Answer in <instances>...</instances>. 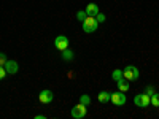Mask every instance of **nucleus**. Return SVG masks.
<instances>
[{
  "mask_svg": "<svg viewBox=\"0 0 159 119\" xmlns=\"http://www.w3.org/2000/svg\"><path fill=\"white\" fill-rule=\"evenodd\" d=\"M97 25H99V22H97V19H96L94 16H88V18L81 22V27H83V30H84L86 33L96 32V30H97Z\"/></svg>",
  "mask_w": 159,
  "mask_h": 119,
  "instance_id": "obj_1",
  "label": "nucleus"
},
{
  "mask_svg": "<svg viewBox=\"0 0 159 119\" xmlns=\"http://www.w3.org/2000/svg\"><path fill=\"white\" fill-rule=\"evenodd\" d=\"M123 76L127 79V81H135V79L140 76V72L135 65H127V67L123 70Z\"/></svg>",
  "mask_w": 159,
  "mask_h": 119,
  "instance_id": "obj_2",
  "label": "nucleus"
},
{
  "mask_svg": "<svg viewBox=\"0 0 159 119\" xmlns=\"http://www.w3.org/2000/svg\"><path fill=\"white\" fill-rule=\"evenodd\" d=\"M134 103H135V107H139V108H147L148 105H151V99H150V95L148 94H137L135 97H134Z\"/></svg>",
  "mask_w": 159,
  "mask_h": 119,
  "instance_id": "obj_3",
  "label": "nucleus"
},
{
  "mask_svg": "<svg viewBox=\"0 0 159 119\" xmlns=\"http://www.w3.org/2000/svg\"><path fill=\"white\" fill-rule=\"evenodd\" d=\"M116 107H121V105H124L126 103V94L124 92H121V90H116V92H111V99H110Z\"/></svg>",
  "mask_w": 159,
  "mask_h": 119,
  "instance_id": "obj_4",
  "label": "nucleus"
},
{
  "mask_svg": "<svg viewBox=\"0 0 159 119\" xmlns=\"http://www.w3.org/2000/svg\"><path fill=\"white\" fill-rule=\"evenodd\" d=\"M54 48L62 51V49H67L69 48V38L65 37V35H57L54 38Z\"/></svg>",
  "mask_w": 159,
  "mask_h": 119,
  "instance_id": "obj_5",
  "label": "nucleus"
},
{
  "mask_svg": "<svg viewBox=\"0 0 159 119\" xmlns=\"http://www.w3.org/2000/svg\"><path fill=\"white\" fill-rule=\"evenodd\" d=\"M84 116H86V105L78 103V105H75V107L72 108V117L81 119V117H84Z\"/></svg>",
  "mask_w": 159,
  "mask_h": 119,
  "instance_id": "obj_6",
  "label": "nucleus"
},
{
  "mask_svg": "<svg viewBox=\"0 0 159 119\" xmlns=\"http://www.w3.org/2000/svg\"><path fill=\"white\" fill-rule=\"evenodd\" d=\"M38 100L42 102V103H51L52 100H54V94L49 90V89H45L40 92V95H38Z\"/></svg>",
  "mask_w": 159,
  "mask_h": 119,
  "instance_id": "obj_7",
  "label": "nucleus"
},
{
  "mask_svg": "<svg viewBox=\"0 0 159 119\" xmlns=\"http://www.w3.org/2000/svg\"><path fill=\"white\" fill-rule=\"evenodd\" d=\"M3 67H5L7 73H10V75H16L18 70H19V65H18L16 60H7Z\"/></svg>",
  "mask_w": 159,
  "mask_h": 119,
  "instance_id": "obj_8",
  "label": "nucleus"
},
{
  "mask_svg": "<svg viewBox=\"0 0 159 119\" xmlns=\"http://www.w3.org/2000/svg\"><path fill=\"white\" fill-rule=\"evenodd\" d=\"M84 11H86V15H88V16H94V18L100 13V11H99V5H96V3H88Z\"/></svg>",
  "mask_w": 159,
  "mask_h": 119,
  "instance_id": "obj_9",
  "label": "nucleus"
},
{
  "mask_svg": "<svg viewBox=\"0 0 159 119\" xmlns=\"http://www.w3.org/2000/svg\"><path fill=\"white\" fill-rule=\"evenodd\" d=\"M116 84H118V89L121 90V92H127V90H129V87H130V83L127 81L126 78L118 79V81H116Z\"/></svg>",
  "mask_w": 159,
  "mask_h": 119,
  "instance_id": "obj_10",
  "label": "nucleus"
},
{
  "mask_svg": "<svg viewBox=\"0 0 159 119\" xmlns=\"http://www.w3.org/2000/svg\"><path fill=\"white\" fill-rule=\"evenodd\" d=\"M97 99H99L100 103H107V102H110V99H111V92H108V90H102V92H99Z\"/></svg>",
  "mask_w": 159,
  "mask_h": 119,
  "instance_id": "obj_11",
  "label": "nucleus"
},
{
  "mask_svg": "<svg viewBox=\"0 0 159 119\" xmlns=\"http://www.w3.org/2000/svg\"><path fill=\"white\" fill-rule=\"evenodd\" d=\"M61 52H62V59H64L65 62L73 60V56H75V54H73V51H72V49H69V48H67V49H62Z\"/></svg>",
  "mask_w": 159,
  "mask_h": 119,
  "instance_id": "obj_12",
  "label": "nucleus"
},
{
  "mask_svg": "<svg viewBox=\"0 0 159 119\" xmlns=\"http://www.w3.org/2000/svg\"><path fill=\"white\" fill-rule=\"evenodd\" d=\"M150 99H151V105L157 108V107H159V94H157V92H154V94H153Z\"/></svg>",
  "mask_w": 159,
  "mask_h": 119,
  "instance_id": "obj_13",
  "label": "nucleus"
},
{
  "mask_svg": "<svg viewBox=\"0 0 159 119\" xmlns=\"http://www.w3.org/2000/svg\"><path fill=\"white\" fill-rule=\"evenodd\" d=\"M111 78H113V81H118V79L124 78V76H123V70H115V72L111 73Z\"/></svg>",
  "mask_w": 159,
  "mask_h": 119,
  "instance_id": "obj_14",
  "label": "nucleus"
},
{
  "mask_svg": "<svg viewBox=\"0 0 159 119\" xmlns=\"http://www.w3.org/2000/svg\"><path fill=\"white\" fill-rule=\"evenodd\" d=\"M80 103H83V105H86V107H88V105L91 103V99H89V95L83 94L81 97H80Z\"/></svg>",
  "mask_w": 159,
  "mask_h": 119,
  "instance_id": "obj_15",
  "label": "nucleus"
},
{
  "mask_svg": "<svg viewBox=\"0 0 159 119\" xmlns=\"http://www.w3.org/2000/svg\"><path fill=\"white\" fill-rule=\"evenodd\" d=\"M88 18V15H86V11H78L76 13V19L80 21V22H83L84 19Z\"/></svg>",
  "mask_w": 159,
  "mask_h": 119,
  "instance_id": "obj_16",
  "label": "nucleus"
},
{
  "mask_svg": "<svg viewBox=\"0 0 159 119\" xmlns=\"http://www.w3.org/2000/svg\"><path fill=\"white\" fill-rule=\"evenodd\" d=\"M154 92H156V90H154V87H153V86H148L147 89H145V94H148L150 97H151V95L154 94Z\"/></svg>",
  "mask_w": 159,
  "mask_h": 119,
  "instance_id": "obj_17",
  "label": "nucleus"
},
{
  "mask_svg": "<svg viewBox=\"0 0 159 119\" xmlns=\"http://www.w3.org/2000/svg\"><path fill=\"white\" fill-rule=\"evenodd\" d=\"M96 19H97V22H105V19H107V18H105L103 13H99V15L96 16Z\"/></svg>",
  "mask_w": 159,
  "mask_h": 119,
  "instance_id": "obj_18",
  "label": "nucleus"
},
{
  "mask_svg": "<svg viewBox=\"0 0 159 119\" xmlns=\"http://www.w3.org/2000/svg\"><path fill=\"white\" fill-rule=\"evenodd\" d=\"M5 76H7V70H5L3 65H0V79H3Z\"/></svg>",
  "mask_w": 159,
  "mask_h": 119,
  "instance_id": "obj_19",
  "label": "nucleus"
},
{
  "mask_svg": "<svg viewBox=\"0 0 159 119\" xmlns=\"http://www.w3.org/2000/svg\"><path fill=\"white\" fill-rule=\"evenodd\" d=\"M8 59H7V56L3 54V52H0V65H5V62H7Z\"/></svg>",
  "mask_w": 159,
  "mask_h": 119,
  "instance_id": "obj_20",
  "label": "nucleus"
}]
</instances>
